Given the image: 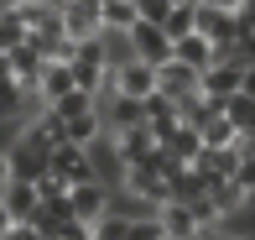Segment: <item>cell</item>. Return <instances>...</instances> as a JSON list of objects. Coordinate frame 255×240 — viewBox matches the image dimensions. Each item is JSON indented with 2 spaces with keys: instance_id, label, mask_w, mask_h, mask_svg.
Instances as JSON below:
<instances>
[{
  "instance_id": "1",
  "label": "cell",
  "mask_w": 255,
  "mask_h": 240,
  "mask_svg": "<svg viewBox=\"0 0 255 240\" xmlns=\"http://www.w3.org/2000/svg\"><path fill=\"white\" fill-rule=\"evenodd\" d=\"M120 188H125V199H135V204H146V209H156V204H167V178L156 173L146 157H135V162H125V178H120Z\"/></svg>"
},
{
  "instance_id": "2",
  "label": "cell",
  "mask_w": 255,
  "mask_h": 240,
  "mask_svg": "<svg viewBox=\"0 0 255 240\" xmlns=\"http://www.w3.org/2000/svg\"><path fill=\"white\" fill-rule=\"evenodd\" d=\"M125 47H130V58H141L146 68L172 63V37L161 26H151V21H135V26L125 31Z\"/></svg>"
},
{
  "instance_id": "3",
  "label": "cell",
  "mask_w": 255,
  "mask_h": 240,
  "mask_svg": "<svg viewBox=\"0 0 255 240\" xmlns=\"http://www.w3.org/2000/svg\"><path fill=\"white\" fill-rule=\"evenodd\" d=\"M47 173L63 178L68 188H73V183L99 178V173H94V157H89V146H73V141H57L52 152H47Z\"/></svg>"
},
{
  "instance_id": "4",
  "label": "cell",
  "mask_w": 255,
  "mask_h": 240,
  "mask_svg": "<svg viewBox=\"0 0 255 240\" xmlns=\"http://www.w3.org/2000/svg\"><path fill=\"white\" fill-rule=\"evenodd\" d=\"M235 89H250V63H229V58H219V63H208L203 73H198V94L224 99V94H235Z\"/></svg>"
},
{
  "instance_id": "5",
  "label": "cell",
  "mask_w": 255,
  "mask_h": 240,
  "mask_svg": "<svg viewBox=\"0 0 255 240\" xmlns=\"http://www.w3.org/2000/svg\"><path fill=\"white\" fill-rule=\"evenodd\" d=\"M68 214H73L78 225H94L104 209H110V188H104L99 178H89V183H73V188H68Z\"/></svg>"
},
{
  "instance_id": "6",
  "label": "cell",
  "mask_w": 255,
  "mask_h": 240,
  "mask_svg": "<svg viewBox=\"0 0 255 240\" xmlns=\"http://www.w3.org/2000/svg\"><path fill=\"white\" fill-rule=\"evenodd\" d=\"M99 5L94 0H63V37L68 42H84V37H99Z\"/></svg>"
},
{
  "instance_id": "7",
  "label": "cell",
  "mask_w": 255,
  "mask_h": 240,
  "mask_svg": "<svg viewBox=\"0 0 255 240\" xmlns=\"http://www.w3.org/2000/svg\"><path fill=\"white\" fill-rule=\"evenodd\" d=\"M151 89L156 94H167V99H182V94H198V73H193L188 63H161L156 73H151Z\"/></svg>"
},
{
  "instance_id": "8",
  "label": "cell",
  "mask_w": 255,
  "mask_h": 240,
  "mask_svg": "<svg viewBox=\"0 0 255 240\" xmlns=\"http://www.w3.org/2000/svg\"><path fill=\"white\" fill-rule=\"evenodd\" d=\"M5 162H10V178H26V183H37L42 173H47V152L31 146V141H21V136L5 146Z\"/></svg>"
},
{
  "instance_id": "9",
  "label": "cell",
  "mask_w": 255,
  "mask_h": 240,
  "mask_svg": "<svg viewBox=\"0 0 255 240\" xmlns=\"http://www.w3.org/2000/svg\"><path fill=\"white\" fill-rule=\"evenodd\" d=\"M193 31H198L203 42H214V47H224V42H229V10L198 0V5H193Z\"/></svg>"
},
{
  "instance_id": "10",
  "label": "cell",
  "mask_w": 255,
  "mask_h": 240,
  "mask_svg": "<svg viewBox=\"0 0 255 240\" xmlns=\"http://www.w3.org/2000/svg\"><path fill=\"white\" fill-rule=\"evenodd\" d=\"M151 73H156V68H146L141 58H125L120 68H115V94L146 99V94H151Z\"/></svg>"
},
{
  "instance_id": "11",
  "label": "cell",
  "mask_w": 255,
  "mask_h": 240,
  "mask_svg": "<svg viewBox=\"0 0 255 240\" xmlns=\"http://www.w3.org/2000/svg\"><path fill=\"white\" fill-rule=\"evenodd\" d=\"M156 146H161V152H167V157H177L182 167H193V162H198V152H203V141H198V131H193V125H182V120L172 125V131L161 136Z\"/></svg>"
},
{
  "instance_id": "12",
  "label": "cell",
  "mask_w": 255,
  "mask_h": 240,
  "mask_svg": "<svg viewBox=\"0 0 255 240\" xmlns=\"http://www.w3.org/2000/svg\"><path fill=\"white\" fill-rule=\"evenodd\" d=\"M99 110V120H104V131H130V125H141V99H130V94H115V99H104Z\"/></svg>"
},
{
  "instance_id": "13",
  "label": "cell",
  "mask_w": 255,
  "mask_h": 240,
  "mask_svg": "<svg viewBox=\"0 0 255 240\" xmlns=\"http://www.w3.org/2000/svg\"><path fill=\"white\" fill-rule=\"evenodd\" d=\"M104 141L115 146V157H120V167H125V162H135V157H146V152L156 146L146 125H130V131H104Z\"/></svg>"
},
{
  "instance_id": "14",
  "label": "cell",
  "mask_w": 255,
  "mask_h": 240,
  "mask_svg": "<svg viewBox=\"0 0 255 240\" xmlns=\"http://www.w3.org/2000/svg\"><path fill=\"white\" fill-rule=\"evenodd\" d=\"M0 204H5L10 220H26V214L37 209L42 199H37V188H31L26 178H5V183H0Z\"/></svg>"
},
{
  "instance_id": "15",
  "label": "cell",
  "mask_w": 255,
  "mask_h": 240,
  "mask_svg": "<svg viewBox=\"0 0 255 240\" xmlns=\"http://www.w3.org/2000/svg\"><path fill=\"white\" fill-rule=\"evenodd\" d=\"M172 58L188 63L193 73H203V68L214 63V42H203L198 31H182V37H172Z\"/></svg>"
},
{
  "instance_id": "16",
  "label": "cell",
  "mask_w": 255,
  "mask_h": 240,
  "mask_svg": "<svg viewBox=\"0 0 255 240\" xmlns=\"http://www.w3.org/2000/svg\"><path fill=\"white\" fill-rule=\"evenodd\" d=\"M99 136H104L99 110H78V115H68V120H63V141H73V146H89V152H94Z\"/></svg>"
},
{
  "instance_id": "17",
  "label": "cell",
  "mask_w": 255,
  "mask_h": 240,
  "mask_svg": "<svg viewBox=\"0 0 255 240\" xmlns=\"http://www.w3.org/2000/svg\"><path fill=\"white\" fill-rule=\"evenodd\" d=\"M229 125H235L240 136H255V94L250 89H235V94H224V110H219Z\"/></svg>"
},
{
  "instance_id": "18",
  "label": "cell",
  "mask_w": 255,
  "mask_h": 240,
  "mask_svg": "<svg viewBox=\"0 0 255 240\" xmlns=\"http://www.w3.org/2000/svg\"><path fill=\"white\" fill-rule=\"evenodd\" d=\"M21 141H31V146H42V152H52V146L63 141V120H57L52 110H42L37 120H26V131H21Z\"/></svg>"
},
{
  "instance_id": "19",
  "label": "cell",
  "mask_w": 255,
  "mask_h": 240,
  "mask_svg": "<svg viewBox=\"0 0 255 240\" xmlns=\"http://www.w3.org/2000/svg\"><path fill=\"white\" fill-rule=\"evenodd\" d=\"M99 26L104 31H130L135 26V0H99Z\"/></svg>"
},
{
  "instance_id": "20",
  "label": "cell",
  "mask_w": 255,
  "mask_h": 240,
  "mask_svg": "<svg viewBox=\"0 0 255 240\" xmlns=\"http://www.w3.org/2000/svg\"><path fill=\"white\" fill-rule=\"evenodd\" d=\"M125 230H130V214L125 209H104L94 225H89V240H125Z\"/></svg>"
},
{
  "instance_id": "21",
  "label": "cell",
  "mask_w": 255,
  "mask_h": 240,
  "mask_svg": "<svg viewBox=\"0 0 255 240\" xmlns=\"http://www.w3.org/2000/svg\"><path fill=\"white\" fill-rule=\"evenodd\" d=\"M31 99H37V94H31V89H21L16 78H0V115H5V120L26 115V105H31Z\"/></svg>"
},
{
  "instance_id": "22",
  "label": "cell",
  "mask_w": 255,
  "mask_h": 240,
  "mask_svg": "<svg viewBox=\"0 0 255 240\" xmlns=\"http://www.w3.org/2000/svg\"><path fill=\"white\" fill-rule=\"evenodd\" d=\"M229 42H240V47H255V5L229 10Z\"/></svg>"
},
{
  "instance_id": "23",
  "label": "cell",
  "mask_w": 255,
  "mask_h": 240,
  "mask_svg": "<svg viewBox=\"0 0 255 240\" xmlns=\"http://www.w3.org/2000/svg\"><path fill=\"white\" fill-rule=\"evenodd\" d=\"M47 110H52L57 120H68V115H78V110H94V94H84V89H68V94H57Z\"/></svg>"
},
{
  "instance_id": "24",
  "label": "cell",
  "mask_w": 255,
  "mask_h": 240,
  "mask_svg": "<svg viewBox=\"0 0 255 240\" xmlns=\"http://www.w3.org/2000/svg\"><path fill=\"white\" fill-rule=\"evenodd\" d=\"M182 204H188V214H193V230L219 225V209H214V199H208V193H193V199H182Z\"/></svg>"
},
{
  "instance_id": "25",
  "label": "cell",
  "mask_w": 255,
  "mask_h": 240,
  "mask_svg": "<svg viewBox=\"0 0 255 240\" xmlns=\"http://www.w3.org/2000/svg\"><path fill=\"white\" fill-rule=\"evenodd\" d=\"M235 136H240V131H235V125H229L224 115H214L208 125H198V141H203V146H229Z\"/></svg>"
},
{
  "instance_id": "26",
  "label": "cell",
  "mask_w": 255,
  "mask_h": 240,
  "mask_svg": "<svg viewBox=\"0 0 255 240\" xmlns=\"http://www.w3.org/2000/svg\"><path fill=\"white\" fill-rule=\"evenodd\" d=\"M193 5H198V0H193ZM193 5H172V10H167V21H161V31H167V37H182V31H193Z\"/></svg>"
},
{
  "instance_id": "27",
  "label": "cell",
  "mask_w": 255,
  "mask_h": 240,
  "mask_svg": "<svg viewBox=\"0 0 255 240\" xmlns=\"http://www.w3.org/2000/svg\"><path fill=\"white\" fill-rule=\"evenodd\" d=\"M172 10V0H135V21H151V26H161Z\"/></svg>"
},
{
  "instance_id": "28",
  "label": "cell",
  "mask_w": 255,
  "mask_h": 240,
  "mask_svg": "<svg viewBox=\"0 0 255 240\" xmlns=\"http://www.w3.org/2000/svg\"><path fill=\"white\" fill-rule=\"evenodd\" d=\"M31 188H37V199H42V204H57V199L68 193V183H63V178H52V173H42Z\"/></svg>"
},
{
  "instance_id": "29",
  "label": "cell",
  "mask_w": 255,
  "mask_h": 240,
  "mask_svg": "<svg viewBox=\"0 0 255 240\" xmlns=\"http://www.w3.org/2000/svg\"><path fill=\"white\" fill-rule=\"evenodd\" d=\"M0 240H42V230H37L31 220H10V230L0 235Z\"/></svg>"
},
{
  "instance_id": "30",
  "label": "cell",
  "mask_w": 255,
  "mask_h": 240,
  "mask_svg": "<svg viewBox=\"0 0 255 240\" xmlns=\"http://www.w3.org/2000/svg\"><path fill=\"white\" fill-rule=\"evenodd\" d=\"M52 240H89V225H78V220H63L52 230Z\"/></svg>"
},
{
  "instance_id": "31",
  "label": "cell",
  "mask_w": 255,
  "mask_h": 240,
  "mask_svg": "<svg viewBox=\"0 0 255 240\" xmlns=\"http://www.w3.org/2000/svg\"><path fill=\"white\" fill-rule=\"evenodd\" d=\"M193 240H235V235H224L219 225H208V230H193Z\"/></svg>"
},
{
  "instance_id": "32",
  "label": "cell",
  "mask_w": 255,
  "mask_h": 240,
  "mask_svg": "<svg viewBox=\"0 0 255 240\" xmlns=\"http://www.w3.org/2000/svg\"><path fill=\"white\" fill-rule=\"evenodd\" d=\"M208 5H219V10H240V5H250V0H208Z\"/></svg>"
},
{
  "instance_id": "33",
  "label": "cell",
  "mask_w": 255,
  "mask_h": 240,
  "mask_svg": "<svg viewBox=\"0 0 255 240\" xmlns=\"http://www.w3.org/2000/svg\"><path fill=\"white\" fill-rule=\"evenodd\" d=\"M10 230V214H5V204H0V235H5Z\"/></svg>"
},
{
  "instance_id": "34",
  "label": "cell",
  "mask_w": 255,
  "mask_h": 240,
  "mask_svg": "<svg viewBox=\"0 0 255 240\" xmlns=\"http://www.w3.org/2000/svg\"><path fill=\"white\" fill-rule=\"evenodd\" d=\"M10 178V162H5V152H0V183H5Z\"/></svg>"
},
{
  "instance_id": "35",
  "label": "cell",
  "mask_w": 255,
  "mask_h": 240,
  "mask_svg": "<svg viewBox=\"0 0 255 240\" xmlns=\"http://www.w3.org/2000/svg\"><path fill=\"white\" fill-rule=\"evenodd\" d=\"M156 240H193V235H172V230H161V235H156Z\"/></svg>"
},
{
  "instance_id": "36",
  "label": "cell",
  "mask_w": 255,
  "mask_h": 240,
  "mask_svg": "<svg viewBox=\"0 0 255 240\" xmlns=\"http://www.w3.org/2000/svg\"><path fill=\"white\" fill-rule=\"evenodd\" d=\"M21 5H63V0H21Z\"/></svg>"
},
{
  "instance_id": "37",
  "label": "cell",
  "mask_w": 255,
  "mask_h": 240,
  "mask_svg": "<svg viewBox=\"0 0 255 240\" xmlns=\"http://www.w3.org/2000/svg\"><path fill=\"white\" fill-rule=\"evenodd\" d=\"M21 5V0H0V16H5V10H16Z\"/></svg>"
},
{
  "instance_id": "38",
  "label": "cell",
  "mask_w": 255,
  "mask_h": 240,
  "mask_svg": "<svg viewBox=\"0 0 255 240\" xmlns=\"http://www.w3.org/2000/svg\"><path fill=\"white\" fill-rule=\"evenodd\" d=\"M172 5H193V0H172Z\"/></svg>"
},
{
  "instance_id": "39",
  "label": "cell",
  "mask_w": 255,
  "mask_h": 240,
  "mask_svg": "<svg viewBox=\"0 0 255 240\" xmlns=\"http://www.w3.org/2000/svg\"><path fill=\"white\" fill-rule=\"evenodd\" d=\"M42 240H52V235H42Z\"/></svg>"
}]
</instances>
